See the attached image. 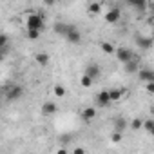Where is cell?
I'll return each mask as SVG.
<instances>
[{"label":"cell","mask_w":154,"mask_h":154,"mask_svg":"<svg viewBox=\"0 0 154 154\" xmlns=\"http://www.w3.org/2000/svg\"><path fill=\"white\" fill-rule=\"evenodd\" d=\"M44 27H45V17L44 15H40V13L27 15V18H26V29H40V31H44Z\"/></svg>","instance_id":"cell-1"},{"label":"cell","mask_w":154,"mask_h":154,"mask_svg":"<svg viewBox=\"0 0 154 154\" xmlns=\"http://www.w3.org/2000/svg\"><path fill=\"white\" fill-rule=\"evenodd\" d=\"M24 94V89L20 85H11L8 91H6V100L8 102H15V100H20Z\"/></svg>","instance_id":"cell-2"},{"label":"cell","mask_w":154,"mask_h":154,"mask_svg":"<svg viewBox=\"0 0 154 154\" xmlns=\"http://www.w3.org/2000/svg\"><path fill=\"white\" fill-rule=\"evenodd\" d=\"M116 58L122 62V63H127V62H131L132 58H134V54L131 53V49H127V47H116Z\"/></svg>","instance_id":"cell-3"},{"label":"cell","mask_w":154,"mask_h":154,"mask_svg":"<svg viewBox=\"0 0 154 154\" xmlns=\"http://www.w3.org/2000/svg\"><path fill=\"white\" fill-rule=\"evenodd\" d=\"M105 22L107 24H118L120 22V18H122V11L118 9V8H111L107 13H105Z\"/></svg>","instance_id":"cell-4"},{"label":"cell","mask_w":154,"mask_h":154,"mask_svg":"<svg viewBox=\"0 0 154 154\" xmlns=\"http://www.w3.org/2000/svg\"><path fill=\"white\" fill-rule=\"evenodd\" d=\"M94 102L98 107H107L111 103V96H109V91H100L94 94Z\"/></svg>","instance_id":"cell-5"},{"label":"cell","mask_w":154,"mask_h":154,"mask_svg":"<svg viewBox=\"0 0 154 154\" xmlns=\"http://www.w3.org/2000/svg\"><path fill=\"white\" fill-rule=\"evenodd\" d=\"M65 40H67V42H71V44H80V40H82V35H80L78 27H76V26H72V27H71V31L67 33Z\"/></svg>","instance_id":"cell-6"},{"label":"cell","mask_w":154,"mask_h":154,"mask_svg":"<svg viewBox=\"0 0 154 154\" xmlns=\"http://www.w3.org/2000/svg\"><path fill=\"white\" fill-rule=\"evenodd\" d=\"M71 27H72L71 24H63V22H56L53 29H54V33H56V35H60V36H63V38H65V36H67V33L71 31Z\"/></svg>","instance_id":"cell-7"},{"label":"cell","mask_w":154,"mask_h":154,"mask_svg":"<svg viewBox=\"0 0 154 154\" xmlns=\"http://www.w3.org/2000/svg\"><path fill=\"white\" fill-rule=\"evenodd\" d=\"M85 74H89L91 76V78H98V76L102 74V67L98 65V63H89L87 67H85Z\"/></svg>","instance_id":"cell-8"},{"label":"cell","mask_w":154,"mask_h":154,"mask_svg":"<svg viewBox=\"0 0 154 154\" xmlns=\"http://www.w3.org/2000/svg\"><path fill=\"white\" fill-rule=\"evenodd\" d=\"M138 76H140V80H141V82H152V80H154V71L143 67V69L138 71Z\"/></svg>","instance_id":"cell-9"},{"label":"cell","mask_w":154,"mask_h":154,"mask_svg":"<svg viewBox=\"0 0 154 154\" xmlns=\"http://www.w3.org/2000/svg\"><path fill=\"white\" fill-rule=\"evenodd\" d=\"M136 44H138V47L140 49H150L152 47V38H147V36H141V35H138L136 36Z\"/></svg>","instance_id":"cell-10"},{"label":"cell","mask_w":154,"mask_h":154,"mask_svg":"<svg viewBox=\"0 0 154 154\" xmlns=\"http://www.w3.org/2000/svg\"><path fill=\"white\" fill-rule=\"evenodd\" d=\"M56 111H58V105H56L54 102H44V103H42V112H44V114L51 116V114H54Z\"/></svg>","instance_id":"cell-11"},{"label":"cell","mask_w":154,"mask_h":154,"mask_svg":"<svg viewBox=\"0 0 154 154\" xmlns=\"http://www.w3.org/2000/svg\"><path fill=\"white\" fill-rule=\"evenodd\" d=\"M35 60H36V63H38V65H42V67H47L51 58H49V53H44V51H42V53H36Z\"/></svg>","instance_id":"cell-12"},{"label":"cell","mask_w":154,"mask_h":154,"mask_svg":"<svg viewBox=\"0 0 154 154\" xmlns=\"http://www.w3.org/2000/svg\"><path fill=\"white\" fill-rule=\"evenodd\" d=\"M123 94H125V89H111V91H109L111 102H118V100H122Z\"/></svg>","instance_id":"cell-13"},{"label":"cell","mask_w":154,"mask_h":154,"mask_svg":"<svg viewBox=\"0 0 154 154\" xmlns=\"http://www.w3.org/2000/svg\"><path fill=\"white\" fill-rule=\"evenodd\" d=\"M94 116H96V109H94V107H85V109L82 111V118H84V120H87V122H89V120H93Z\"/></svg>","instance_id":"cell-14"},{"label":"cell","mask_w":154,"mask_h":154,"mask_svg":"<svg viewBox=\"0 0 154 154\" xmlns=\"http://www.w3.org/2000/svg\"><path fill=\"white\" fill-rule=\"evenodd\" d=\"M87 11H89L91 15H100V13H102V4H100V2H91V4L87 6Z\"/></svg>","instance_id":"cell-15"},{"label":"cell","mask_w":154,"mask_h":154,"mask_svg":"<svg viewBox=\"0 0 154 154\" xmlns=\"http://www.w3.org/2000/svg\"><path fill=\"white\" fill-rule=\"evenodd\" d=\"M100 47H102V51H103L105 54H114V53H116V47H114L112 44H109V42H102Z\"/></svg>","instance_id":"cell-16"},{"label":"cell","mask_w":154,"mask_h":154,"mask_svg":"<svg viewBox=\"0 0 154 154\" xmlns=\"http://www.w3.org/2000/svg\"><path fill=\"white\" fill-rule=\"evenodd\" d=\"M138 67H140V65H138L136 58H132L131 62H127V63H125V71H127V72H138V71H140Z\"/></svg>","instance_id":"cell-17"},{"label":"cell","mask_w":154,"mask_h":154,"mask_svg":"<svg viewBox=\"0 0 154 154\" xmlns=\"http://www.w3.org/2000/svg\"><path fill=\"white\" fill-rule=\"evenodd\" d=\"M127 125H129V123H127V120H125V118H116V120H114V131L123 132V129H125Z\"/></svg>","instance_id":"cell-18"},{"label":"cell","mask_w":154,"mask_h":154,"mask_svg":"<svg viewBox=\"0 0 154 154\" xmlns=\"http://www.w3.org/2000/svg\"><path fill=\"white\" fill-rule=\"evenodd\" d=\"M143 129L150 134V136H154V118H149V120H145L143 122Z\"/></svg>","instance_id":"cell-19"},{"label":"cell","mask_w":154,"mask_h":154,"mask_svg":"<svg viewBox=\"0 0 154 154\" xmlns=\"http://www.w3.org/2000/svg\"><path fill=\"white\" fill-rule=\"evenodd\" d=\"M125 2H127L129 6L136 8V9H143V8L147 6V0H125Z\"/></svg>","instance_id":"cell-20"},{"label":"cell","mask_w":154,"mask_h":154,"mask_svg":"<svg viewBox=\"0 0 154 154\" xmlns=\"http://www.w3.org/2000/svg\"><path fill=\"white\" fill-rule=\"evenodd\" d=\"M93 82H94V78H91L89 74H85V72L82 74V78H80V85H82V87H91Z\"/></svg>","instance_id":"cell-21"},{"label":"cell","mask_w":154,"mask_h":154,"mask_svg":"<svg viewBox=\"0 0 154 154\" xmlns=\"http://www.w3.org/2000/svg\"><path fill=\"white\" fill-rule=\"evenodd\" d=\"M53 93H54V96H58V98H63L67 91H65V87H63V85H60V84H58V85H54Z\"/></svg>","instance_id":"cell-22"},{"label":"cell","mask_w":154,"mask_h":154,"mask_svg":"<svg viewBox=\"0 0 154 154\" xmlns=\"http://www.w3.org/2000/svg\"><path fill=\"white\" fill-rule=\"evenodd\" d=\"M129 127H131L132 131H140V129L143 127V120H140V118H134V120L129 123Z\"/></svg>","instance_id":"cell-23"},{"label":"cell","mask_w":154,"mask_h":154,"mask_svg":"<svg viewBox=\"0 0 154 154\" xmlns=\"http://www.w3.org/2000/svg\"><path fill=\"white\" fill-rule=\"evenodd\" d=\"M40 29H27V38L29 40H38L40 38Z\"/></svg>","instance_id":"cell-24"},{"label":"cell","mask_w":154,"mask_h":154,"mask_svg":"<svg viewBox=\"0 0 154 154\" xmlns=\"http://www.w3.org/2000/svg\"><path fill=\"white\" fill-rule=\"evenodd\" d=\"M111 140H112L114 143H120V141H122V132H120V131H114L112 136H111Z\"/></svg>","instance_id":"cell-25"},{"label":"cell","mask_w":154,"mask_h":154,"mask_svg":"<svg viewBox=\"0 0 154 154\" xmlns=\"http://www.w3.org/2000/svg\"><path fill=\"white\" fill-rule=\"evenodd\" d=\"M145 91L147 93H154V80L152 82H145Z\"/></svg>","instance_id":"cell-26"},{"label":"cell","mask_w":154,"mask_h":154,"mask_svg":"<svg viewBox=\"0 0 154 154\" xmlns=\"http://www.w3.org/2000/svg\"><path fill=\"white\" fill-rule=\"evenodd\" d=\"M85 152V149H82V147H78V149H72V154H84Z\"/></svg>","instance_id":"cell-27"},{"label":"cell","mask_w":154,"mask_h":154,"mask_svg":"<svg viewBox=\"0 0 154 154\" xmlns=\"http://www.w3.org/2000/svg\"><path fill=\"white\" fill-rule=\"evenodd\" d=\"M42 2H44V6H53L56 0H42Z\"/></svg>","instance_id":"cell-28"}]
</instances>
